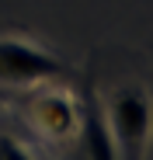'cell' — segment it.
<instances>
[{"label": "cell", "instance_id": "cell-1", "mask_svg": "<svg viewBox=\"0 0 153 160\" xmlns=\"http://www.w3.org/2000/svg\"><path fill=\"white\" fill-rule=\"evenodd\" d=\"M108 125L118 146V160H143L146 139H150V125H153V101L143 87L129 84L111 94L108 101Z\"/></svg>", "mask_w": 153, "mask_h": 160}, {"label": "cell", "instance_id": "cell-2", "mask_svg": "<svg viewBox=\"0 0 153 160\" xmlns=\"http://www.w3.org/2000/svg\"><path fill=\"white\" fill-rule=\"evenodd\" d=\"M63 73H66V66L52 52L35 45L32 38H21V35H4L0 38V84L32 87V84L56 80Z\"/></svg>", "mask_w": 153, "mask_h": 160}, {"label": "cell", "instance_id": "cell-3", "mask_svg": "<svg viewBox=\"0 0 153 160\" xmlns=\"http://www.w3.org/2000/svg\"><path fill=\"white\" fill-rule=\"evenodd\" d=\"M28 118L49 139H66L80 129V108L66 91H38L28 101Z\"/></svg>", "mask_w": 153, "mask_h": 160}, {"label": "cell", "instance_id": "cell-4", "mask_svg": "<svg viewBox=\"0 0 153 160\" xmlns=\"http://www.w3.org/2000/svg\"><path fill=\"white\" fill-rule=\"evenodd\" d=\"M80 139H84L87 160H118V146H115V136H111L108 115L101 112L94 94H87L84 108H80Z\"/></svg>", "mask_w": 153, "mask_h": 160}, {"label": "cell", "instance_id": "cell-5", "mask_svg": "<svg viewBox=\"0 0 153 160\" xmlns=\"http://www.w3.org/2000/svg\"><path fill=\"white\" fill-rule=\"evenodd\" d=\"M0 160H35V157H32V150L24 143H17L11 132L0 129Z\"/></svg>", "mask_w": 153, "mask_h": 160}]
</instances>
